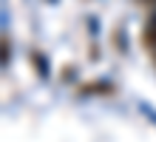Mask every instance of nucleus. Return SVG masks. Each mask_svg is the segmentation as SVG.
<instances>
[{"label":"nucleus","mask_w":156,"mask_h":142,"mask_svg":"<svg viewBox=\"0 0 156 142\" xmlns=\"http://www.w3.org/2000/svg\"><path fill=\"white\" fill-rule=\"evenodd\" d=\"M142 46L156 57V9H151L148 17H145V26H142Z\"/></svg>","instance_id":"obj_1"}]
</instances>
